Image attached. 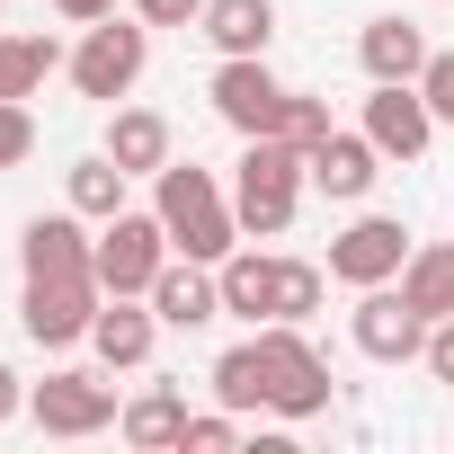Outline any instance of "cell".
Masks as SVG:
<instances>
[{
  "label": "cell",
  "instance_id": "cell-10",
  "mask_svg": "<svg viewBox=\"0 0 454 454\" xmlns=\"http://www.w3.org/2000/svg\"><path fill=\"white\" fill-rule=\"evenodd\" d=\"M348 339H356V356H374V365H410V356L427 348V312H419L401 286H365L356 312H348Z\"/></svg>",
  "mask_w": 454,
  "mask_h": 454
},
{
  "label": "cell",
  "instance_id": "cell-6",
  "mask_svg": "<svg viewBox=\"0 0 454 454\" xmlns=\"http://www.w3.org/2000/svg\"><path fill=\"white\" fill-rule=\"evenodd\" d=\"M90 268H98L107 294H152V277L169 268V232H160V214H107V223H98Z\"/></svg>",
  "mask_w": 454,
  "mask_h": 454
},
{
  "label": "cell",
  "instance_id": "cell-2",
  "mask_svg": "<svg viewBox=\"0 0 454 454\" xmlns=\"http://www.w3.org/2000/svg\"><path fill=\"white\" fill-rule=\"evenodd\" d=\"M303 187H312L303 143H286V134H250L241 160H232V214H241V232H250V241H277L286 223H294V205H303Z\"/></svg>",
  "mask_w": 454,
  "mask_h": 454
},
{
  "label": "cell",
  "instance_id": "cell-1",
  "mask_svg": "<svg viewBox=\"0 0 454 454\" xmlns=\"http://www.w3.org/2000/svg\"><path fill=\"white\" fill-rule=\"evenodd\" d=\"M152 214H160L169 250H187V259H205V268H223V259L250 241L241 214H232V187H223L214 169H196V160H169V169L152 178Z\"/></svg>",
  "mask_w": 454,
  "mask_h": 454
},
{
  "label": "cell",
  "instance_id": "cell-23",
  "mask_svg": "<svg viewBox=\"0 0 454 454\" xmlns=\"http://www.w3.org/2000/svg\"><path fill=\"white\" fill-rule=\"evenodd\" d=\"M63 196H72V214H90V223L125 214V169H116V152H90V160H72V169H63Z\"/></svg>",
  "mask_w": 454,
  "mask_h": 454
},
{
  "label": "cell",
  "instance_id": "cell-29",
  "mask_svg": "<svg viewBox=\"0 0 454 454\" xmlns=\"http://www.w3.org/2000/svg\"><path fill=\"white\" fill-rule=\"evenodd\" d=\"M419 98L436 107V125H454V54H427V72H419Z\"/></svg>",
  "mask_w": 454,
  "mask_h": 454
},
{
  "label": "cell",
  "instance_id": "cell-30",
  "mask_svg": "<svg viewBox=\"0 0 454 454\" xmlns=\"http://www.w3.org/2000/svg\"><path fill=\"white\" fill-rule=\"evenodd\" d=\"M125 10H134L143 27H196V19H205V0H125Z\"/></svg>",
  "mask_w": 454,
  "mask_h": 454
},
{
  "label": "cell",
  "instance_id": "cell-20",
  "mask_svg": "<svg viewBox=\"0 0 454 454\" xmlns=\"http://www.w3.org/2000/svg\"><path fill=\"white\" fill-rule=\"evenodd\" d=\"M187 419H196V410H187V392L152 383V392H134V401H125V419H116V427H125V445H143V454H169V445L187 436Z\"/></svg>",
  "mask_w": 454,
  "mask_h": 454
},
{
  "label": "cell",
  "instance_id": "cell-26",
  "mask_svg": "<svg viewBox=\"0 0 454 454\" xmlns=\"http://www.w3.org/2000/svg\"><path fill=\"white\" fill-rule=\"evenodd\" d=\"M223 445H241V410H196L178 436V454H223Z\"/></svg>",
  "mask_w": 454,
  "mask_h": 454
},
{
  "label": "cell",
  "instance_id": "cell-24",
  "mask_svg": "<svg viewBox=\"0 0 454 454\" xmlns=\"http://www.w3.org/2000/svg\"><path fill=\"white\" fill-rule=\"evenodd\" d=\"M205 383H214V401H223V410H241V419H250V410H268V365H259V339L223 348Z\"/></svg>",
  "mask_w": 454,
  "mask_h": 454
},
{
  "label": "cell",
  "instance_id": "cell-31",
  "mask_svg": "<svg viewBox=\"0 0 454 454\" xmlns=\"http://www.w3.org/2000/svg\"><path fill=\"white\" fill-rule=\"evenodd\" d=\"M419 365H427L436 383H454V312H445V321H427V348H419Z\"/></svg>",
  "mask_w": 454,
  "mask_h": 454
},
{
  "label": "cell",
  "instance_id": "cell-3",
  "mask_svg": "<svg viewBox=\"0 0 454 454\" xmlns=\"http://www.w3.org/2000/svg\"><path fill=\"white\" fill-rule=\"evenodd\" d=\"M143 63H152V27L143 19H90V36L72 45V90L81 98H98V107H116V98H134V81H143Z\"/></svg>",
  "mask_w": 454,
  "mask_h": 454
},
{
  "label": "cell",
  "instance_id": "cell-27",
  "mask_svg": "<svg viewBox=\"0 0 454 454\" xmlns=\"http://www.w3.org/2000/svg\"><path fill=\"white\" fill-rule=\"evenodd\" d=\"M277 134H286V143H303V152H312V143H321V134H330V98H312V90H286V125H277Z\"/></svg>",
  "mask_w": 454,
  "mask_h": 454
},
{
  "label": "cell",
  "instance_id": "cell-11",
  "mask_svg": "<svg viewBox=\"0 0 454 454\" xmlns=\"http://www.w3.org/2000/svg\"><path fill=\"white\" fill-rule=\"evenodd\" d=\"M365 134H374L383 160H419L436 143V107L419 98V81H374L365 90Z\"/></svg>",
  "mask_w": 454,
  "mask_h": 454
},
{
  "label": "cell",
  "instance_id": "cell-33",
  "mask_svg": "<svg viewBox=\"0 0 454 454\" xmlns=\"http://www.w3.org/2000/svg\"><path fill=\"white\" fill-rule=\"evenodd\" d=\"M54 10H63L72 27H90V19H116V0H54Z\"/></svg>",
  "mask_w": 454,
  "mask_h": 454
},
{
  "label": "cell",
  "instance_id": "cell-5",
  "mask_svg": "<svg viewBox=\"0 0 454 454\" xmlns=\"http://www.w3.org/2000/svg\"><path fill=\"white\" fill-rule=\"evenodd\" d=\"M205 98H214V116L232 125L241 143L286 125V81L268 72V54H223V63H214V81H205Z\"/></svg>",
  "mask_w": 454,
  "mask_h": 454
},
{
  "label": "cell",
  "instance_id": "cell-7",
  "mask_svg": "<svg viewBox=\"0 0 454 454\" xmlns=\"http://www.w3.org/2000/svg\"><path fill=\"white\" fill-rule=\"evenodd\" d=\"M98 303H107L98 277H27V294H19V330H27L36 348H81L90 321H98Z\"/></svg>",
  "mask_w": 454,
  "mask_h": 454
},
{
  "label": "cell",
  "instance_id": "cell-18",
  "mask_svg": "<svg viewBox=\"0 0 454 454\" xmlns=\"http://www.w3.org/2000/svg\"><path fill=\"white\" fill-rule=\"evenodd\" d=\"M427 36H419V19H365V36H356V63H365V81H419L427 72Z\"/></svg>",
  "mask_w": 454,
  "mask_h": 454
},
{
  "label": "cell",
  "instance_id": "cell-28",
  "mask_svg": "<svg viewBox=\"0 0 454 454\" xmlns=\"http://www.w3.org/2000/svg\"><path fill=\"white\" fill-rule=\"evenodd\" d=\"M36 152V116H27V98H0V169H19Z\"/></svg>",
  "mask_w": 454,
  "mask_h": 454
},
{
  "label": "cell",
  "instance_id": "cell-17",
  "mask_svg": "<svg viewBox=\"0 0 454 454\" xmlns=\"http://www.w3.org/2000/svg\"><path fill=\"white\" fill-rule=\"evenodd\" d=\"M214 277H223V321H250V330L277 321V259H268L259 241H241Z\"/></svg>",
  "mask_w": 454,
  "mask_h": 454
},
{
  "label": "cell",
  "instance_id": "cell-13",
  "mask_svg": "<svg viewBox=\"0 0 454 454\" xmlns=\"http://www.w3.org/2000/svg\"><path fill=\"white\" fill-rule=\"evenodd\" d=\"M152 312H160V330H205V321H223V277L205 259L169 250V268L152 277Z\"/></svg>",
  "mask_w": 454,
  "mask_h": 454
},
{
  "label": "cell",
  "instance_id": "cell-16",
  "mask_svg": "<svg viewBox=\"0 0 454 454\" xmlns=\"http://www.w3.org/2000/svg\"><path fill=\"white\" fill-rule=\"evenodd\" d=\"M98 152H116L125 178H160V169L178 160V152H169V116H160V107H125V98L107 107V143H98Z\"/></svg>",
  "mask_w": 454,
  "mask_h": 454
},
{
  "label": "cell",
  "instance_id": "cell-15",
  "mask_svg": "<svg viewBox=\"0 0 454 454\" xmlns=\"http://www.w3.org/2000/svg\"><path fill=\"white\" fill-rule=\"evenodd\" d=\"M303 169H312V187H321V196L356 205V196L383 178V152H374V134H365V125H356V134H339V125H330V134L303 152Z\"/></svg>",
  "mask_w": 454,
  "mask_h": 454
},
{
  "label": "cell",
  "instance_id": "cell-19",
  "mask_svg": "<svg viewBox=\"0 0 454 454\" xmlns=\"http://www.w3.org/2000/svg\"><path fill=\"white\" fill-rule=\"evenodd\" d=\"M196 36H205L214 54H268V45H277V0H205Z\"/></svg>",
  "mask_w": 454,
  "mask_h": 454
},
{
  "label": "cell",
  "instance_id": "cell-8",
  "mask_svg": "<svg viewBox=\"0 0 454 454\" xmlns=\"http://www.w3.org/2000/svg\"><path fill=\"white\" fill-rule=\"evenodd\" d=\"M27 419H36L45 436H98V427H116V419H125V401H116V383H107V374L63 365V374H45V383L27 392Z\"/></svg>",
  "mask_w": 454,
  "mask_h": 454
},
{
  "label": "cell",
  "instance_id": "cell-25",
  "mask_svg": "<svg viewBox=\"0 0 454 454\" xmlns=\"http://www.w3.org/2000/svg\"><path fill=\"white\" fill-rule=\"evenodd\" d=\"M321 294H330V268H312V259H277V321H312Z\"/></svg>",
  "mask_w": 454,
  "mask_h": 454
},
{
  "label": "cell",
  "instance_id": "cell-12",
  "mask_svg": "<svg viewBox=\"0 0 454 454\" xmlns=\"http://www.w3.org/2000/svg\"><path fill=\"white\" fill-rule=\"evenodd\" d=\"M90 250H98L90 241V214H72V205L63 214H36L19 232V277H98Z\"/></svg>",
  "mask_w": 454,
  "mask_h": 454
},
{
  "label": "cell",
  "instance_id": "cell-4",
  "mask_svg": "<svg viewBox=\"0 0 454 454\" xmlns=\"http://www.w3.org/2000/svg\"><path fill=\"white\" fill-rule=\"evenodd\" d=\"M259 365H268V410L277 419H321L330 410V365L303 339V321H259Z\"/></svg>",
  "mask_w": 454,
  "mask_h": 454
},
{
  "label": "cell",
  "instance_id": "cell-21",
  "mask_svg": "<svg viewBox=\"0 0 454 454\" xmlns=\"http://www.w3.org/2000/svg\"><path fill=\"white\" fill-rule=\"evenodd\" d=\"M63 63H72V54H63L54 36H10V27H0V98H36Z\"/></svg>",
  "mask_w": 454,
  "mask_h": 454
},
{
  "label": "cell",
  "instance_id": "cell-14",
  "mask_svg": "<svg viewBox=\"0 0 454 454\" xmlns=\"http://www.w3.org/2000/svg\"><path fill=\"white\" fill-rule=\"evenodd\" d=\"M152 339H160L152 294H107V303H98V321H90V348H98V365H107V374L152 365Z\"/></svg>",
  "mask_w": 454,
  "mask_h": 454
},
{
  "label": "cell",
  "instance_id": "cell-9",
  "mask_svg": "<svg viewBox=\"0 0 454 454\" xmlns=\"http://www.w3.org/2000/svg\"><path fill=\"white\" fill-rule=\"evenodd\" d=\"M410 250H419V241H410V223H401V214H356L348 232L330 241V277L365 294V286H392V277L410 268Z\"/></svg>",
  "mask_w": 454,
  "mask_h": 454
},
{
  "label": "cell",
  "instance_id": "cell-32",
  "mask_svg": "<svg viewBox=\"0 0 454 454\" xmlns=\"http://www.w3.org/2000/svg\"><path fill=\"white\" fill-rule=\"evenodd\" d=\"M19 410H27V383H19V374H10V365H0V427H10V419H19Z\"/></svg>",
  "mask_w": 454,
  "mask_h": 454
},
{
  "label": "cell",
  "instance_id": "cell-22",
  "mask_svg": "<svg viewBox=\"0 0 454 454\" xmlns=\"http://www.w3.org/2000/svg\"><path fill=\"white\" fill-rule=\"evenodd\" d=\"M392 286H401L427 321H445V312H454V241H419V250H410V268H401Z\"/></svg>",
  "mask_w": 454,
  "mask_h": 454
}]
</instances>
